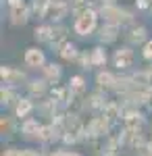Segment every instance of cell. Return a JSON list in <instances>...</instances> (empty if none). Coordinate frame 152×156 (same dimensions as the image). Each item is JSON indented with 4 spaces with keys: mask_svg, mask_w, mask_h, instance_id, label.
Wrapping results in <instances>:
<instances>
[{
    "mask_svg": "<svg viewBox=\"0 0 152 156\" xmlns=\"http://www.w3.org/2000/svg\"><path fill=\"white\" fill-rule=\"evenodd\" d=\"M52 34H54V23H50V21H40V23L34 27V40L38 46H50V42H52Z\"/></svg>",
    "mask_w": 152,
    "mask_h": 156,
    "instance_id": "cell-16",
    "label": "cell"
},
{
    "mask_svg": "<svg viewBox=\"0 0 152 156\" xmlns=\"http://www.w3.org/2000/svg\"><path fill=\"white\" fill-rule=\"evenodd\" d=\"M96 4L98 6H102V4H119V0H96Z\"/></svg>",
    "mask_w": 152,
    "mask_h": 156,
    "instance_id": "cell-29",
    "label": "cell"
},
{
    "mask_svg": "<svg viewBox=\"0 0 152 156\" xmlns=\"http://www.w3.org/2000/svg\"><path fill=\"white\" fill-rule=\"evenodd\" d=\"M35 110H38V102H35L34 98H29L27 94H23L11 112L15 115V119H17V121H25V119H29V117H34Z\"/></svg>",
    "mask_w": 152,
    "mask_h": 156,
    "instance_id": "cell-13",
    "label": "cell"
},
{
    "mask_svg": "<svg viewBox=\"0 0 152 156\" xmlns=\"http://www.w3.org/2000/svg\"><path fill=\"white\" fill-rule=\"evenodd\" d=\"M0 156H21V148H17V146H4V150H2Z\"/></svg>",
    "mask_w": 152,
    "mask_h": 156,
    "instance_id": "cell-28",
    "label": "cell"
},
{
    "mask_svg": "<svg viewBox=\"0 0 152 156\" xmlns=\"http://www.w3.org/2000/svg\"><path fill=\"white\" fill-rule=\"evenodd\" d=\"M90 58H92L94 71H98V69H106V65L110 62L108 48H106V46H102V44H94L92 48H90Z\"/></svg>",
    "mask_w": 152,
    "mask_h": 156,
    "instance_id": "cell-18",
    "label": "cell"
},
{
    "mask_svg": "<svg viewBox=\"0 0 152 156\" xmlns=\"http://www.w3.org/2000/svg\"><path fill=\"white\" fill-rule=\"evenodd\" d=\"M44 121L40 119L38 115L29 117L25 121H19V135L23 137L25 142H35L38 144V135H40V129H42Z\"/></svg>",
    "mask_w": 152,
    "mask_h": 156,
    "instance_id": "cell-11",
    "label": "cell"
},
{
    "mask_svg": "<svg viewBox=\"0 0 152 156\" xmlns=\"http://www.w3.org/2000/svg\"><path fill=\"white\" fill-rule=\"evenodd\" d=\"M100 15H98V6H94L90 11L85 12H79V15H75L73 17V23H71V31L75 34L77 37H92L96 36V31H98V27H100Z\"/></svg>",
    "mask_w": 152,
    "mask_h": 156,
    "instance_id": "cell-2",
    "label": "cell"
},
{
    "mask_svg": "<svg viewBox=\"0 0 152 156\" xmlns=\"http://www.w3.org/2000/svg\"><path fill=\"white\" fill-rule=\"evenodd\" d=\"M48 62V56H46V50L44 46H27L23 52V65L25 69H29V71H42L44 67H46Z\"/></svg>",
    "mask_w": 152,
    "mask_h": 156,
    "instance_id": "cell-6",
    "label": "cell"
},
{
    "mask_svg": "<svg viewBox=\"0 0 152 156\" xmlns=\"http://www.w3.org/2000/svg\"><path fill=\"white\" fill-rule=\"evenodd\" d=\"M67 156H83L81 152H77V150H71V148H67Z\"/></svg>",
    "mask_w": 152,
    "mask_h": 156,
    "instance_id": "cell-30",
    "label": "cell"
},
{
    "mask_svg": "<svg viewBox=\"0 0 152 156\" xmlns=\"http://www.w3.org/2000/svg\"><path fill=\"white\" fill-rule=\"evenodd\" d=\"M0 133H2V137H11L15 133H19V121L15 119L13 112H9V115L2 112V117H0Z\"/></svg>",
    "mask_w": 152,
    "mask_h": 156,
    "instance_id": "cell-23",
    "label": "cell"
},
{
    "mask_svg": "<svg viewBox=\"0 0 152 156\" xmlns=\"http://www.w3.org/2000/svg\"><path fill=\"white\" fill-rule=\"evenodd\" d=\"M6 19L13 27H23L31 21V9H29V2L25 4H19V6H13V9H6Z\"/></svg>",
    "mask_w": 152,
    "mask_h": 156,
    "instance_id": "cell-12",
    "label": "cell"
},
{
    "mask_svg": "<svg viewBox=\"0 0 152 156\" xmlns=\"http://www.w3.org/2000/svg\"><path fill=\"white\" fill-rule=\"evenodd\" d=\"M40 75L46 79L50 85H56L63 81V75H65V69H63V62H54V60H48L46 67L40 71Z\"/></svg>",
    "mask_w": 152,
    "mask_h": 156,
    "instance_id": "cell-17",
    "label": "cell"
},
{
    "mask_svg": "<svg viewBox=\"0 0 152 156\" xmlns=\"http://www.w3.org/2000/svg\"><path fill=\"white\" fill-rule=\"evenodd\" d=\"M96 44H102V46H115L119 40L123 37V27L119 25H113V23H100L98 31H96Z\"/></svg>",
    "mask_w": 152,
    "mask_h": 156,
    "instance_id": "cell-8",
    "label": "cell"
},
{
    "mask_svg": "<svg viewBox=\"0 0 152 156\" xmlns=\"http://www.w3.org/2000/svg\"><path fill=\"white\" fill-rule=\"evenodd\" d=\"M21 96H23V94H19V90H17V87L2 85V87H0V106L11 112L13 108H15V104L19 102V98H21Z\"/></svg>",
    "mask_w": 152,
    "mask_h": 156,
    "instance_id": "cell-19",
    "label": "cell"
},
{
    "mask_svg": "<svg viewBox=\"0 0 152 156\" xmlns=\"http://www.w3.org/2000/svg\"><path fill=\"white\" fill-rule=\"evenodd\" d=\"M75 65H77V69L79 71H94L92 67V58H90V48H81V52H79V56H77V60H75Z\"/></svg>",
    "mask_w": 152,
    "mask_h": 156,
    "instance_id": "cell-24",
    "label": "cell"
},
{
    "mask_svg": "<svg viewBox=\"0 0 152 156\" xmlns=\"http://www.w3.org/2000/svg\"><path fill=\"white\" fill-rule=\"evenodd\" d=\"M108 100H110V94H108V92H102V90L94 87V90H90L88 96H83L81 112H88V115H100V112L106 108Z\"/></svg>",
    "mask_w": 152,
    "mask_h": 156,
    "instance_id": "cell-4",
    "label": "cell"
},
{
    "mask_svg": "<svg viewBox=\"0 0 152 156\" xmlns=\"http://www.w3.org/2000/svg\"><path fill=\"white\" fill-rule=\"evenodd\" d=\"M71 15V2L69 0H54L50 11H48L46 21L50 23H65V19Z\"/></svg>",
    "mask_w": 152,
    "mask_h": 156,
    "instance_id": "cell-14",
    "label": "cell"
},
{
    "mask_svg": "<svg viewBox=\"0 0 152 156\" xmlns=\"http://www.w3.org/2000/svg\"><path fill=\"white\" fill-rule=\"evenodd\" d=\"M117 79H119V71H115V69H98L94 73V87L113 94V90L117 85Z\"/></svg>",
    "mask_w": 152,
    "mask_h": 156,
    "instance_id": "cell-10",
    "label": "cell"
},
{
    "mask_svg": "<svg viewBox=\"0 0 152 156\" xmlns=\"http://www.w3.org/2000/svg\"><path fill=\"white\" fill-rule=\"evenodd\" d=\"M144 110L152 112V87H148L146 94H144Z\"/></svg>",
    "mask_w": 152,
    "mask_h": 156,
    "instance_id": "cell-27",
    "label": "cell"
},
{
    "mask_svg": "<svg viewBox=\"0 0 152 156\" xmlns=\"http://www.w3.org/2000/svg\"><path fill=\"white\" fill-rule=\"evenodd\" d=\"M123 127H127L131 131H144V127L148 125V117H146V110H133V112H125L123 121H121Z\"/></svg>",
    "mask_w": 152,
    "mask_h": 156,
    "instance_id": "cell-15",
    "label": "cell"
},
{
    "mask_svg": "<svg viewBox=\"0 0 152 156\" xmlns=\"http://www.w3.org/2000/svg\"><path fill=\"white\" fill-rule=\"evenodd\" d=\"M136 60H138V52L133 46L127 44H121L110 52V65L119 73H131L136 69Z\"/></svg>",
    "mask_w": 152,
    "mask_h": 156,
    "instance_id": "cell-3",
    "label": "cell"
},
{
    "mask_svg": "<svg viewBox=\"0 0 152 156\" xmlns=\"http://www.w3.org/2000/svg\"><path fill=\"white\" fill-rule=\"evenodd\" d=\"M98 156H121V152H100Z\"/></svg>",
    "mask_w": 152,
    "mask_h": 156,
    "instance_id": "cell-31",
    "label": "cell"
},
{
    "mask_svg": "<svg viewBox=\"0 0 152 156\" xmlns=\"http://www.w3.org/2000/svg\"><path fill=\"white\" fill-rule=\"evenodd\" d=\"M54 0H29V9H31V19L38 21H46L48 11L52 6Z\"/></svg>",
    "mask_w": 152,
    "mask_h": 156,
    "instance_id": "cell-22",
    "label": "cell"
},
{
    "mask_svg": "<svg viewBox=\"0 0 152 156\" xmlns=\"http://www.w3.org/2000/svg\"><path fill=\"white\" fill-rule=\"evenodd\" d=\"M69 34H71V27L67 23H54V34H52V42H50L48 48L52 50V52H56L67 40H71Z\"/></svg>",
    "mask_w": 152,
    "mask_h": 156,
    "instance_id": "cell-20",
    "label": "cell"
},
{
    "mask_svg": "<svg viewBox=\"0 0 152 156\" xmlns=\"http://www.w3.org/2000/svg\"><path fill=\"white\" fill-rule=\"evenodd\" d=\"M79 52H81V48H79L73 40H67V42L56 50V54H59V58L63 60V62H73V65H75L77 56H79Z\"/></svg>",
    "mask_w": 152,
    "mask_h": 156,
    "instance_id": "cell-21",
    "label": "cell"
},
{
    "mask_svg": "<svg viewBox=\"0 0 152 156\" xmlns=\"http://www.w3.org/2000/svg\"><path fill=\"white\" fill-rule=\"evenodd\" d=\"M133 6H136L138 12L152 11V0H133Z\"/></svg>",
    "mask_w": 152,
    "mask_h": 156,
    "instance_id": "cell-26",
    "label": "cell"
},
{
    "mask_svg": "<svg viewBox=\"0 0 152 156\" xmlns=\"http://www.w3.org/2000/svg\"><path fill=\"white\" fill-rule=\"evenodd\" d=\"M140 58L146 62V65H152V37L140 48Z\"/></svg>",
    "mask_w": 152,
    "mask_h": 156,
    "instance_id": "cell-25",
    "label": "cell"
},
{
    "mask_svg": "<svg viewBox=\"0 0 152 156\" xmlns=\"http://www.w3.org/2000/svg\"><path fill=\"white\" fill-rule=\"evenodd\" d=\"M150 40V31L148 27L142 23H133L123 29V42L127 46H133V48H142L146 42Z\"/></svg>",
    "mask_w": 152,
    "mask_h": 156,
    "instance_id": "cell-7",
    "label": "cell"
},
{
    "mask_svg": "<svg viewBox=\"0 0 152 156\" xmlns=\"http://www.w3.org/2000/svg\"><path fill=\"white\" fill-rule=\"evenodd\" d=\"M0 81H2V85H11V87L21 90V87L27 85L29 75H27L25 69H19L15 65H2L0 67Z\"/></svg>",
    "mask_w": 152,
    "mask_h": 156,
    "instance_id": "cell-5",
    "label": "cell"
},
{
    "mask_svg": "<svg viewBox=\"0 0 152 156\" xmlns=\"http://www.w3.org/2000/svg\"><path fill=\"white\" fill-rule=\"evenodd\" d=\"M50 87H52V85L48 83L42 75H38V77H29V81H27V85H25L23 90H25V94H27L29 98H34L35 102H40V100L48 98Z\"/></svg>",
    "mask_w": 152,
    "mask_h": 156,
    "instance_id": "cell-9",
    "label": "cell"
},
{
    "mask_svg": "<svg viewBox=\"0 0 152 156\" xmlns=\"http://www.w3.org/2000/svg\"><path fill=\"white\" fill-rule=\"evenodd\" d=\"M98 15H100L102 23H113V25L123 27V29L133 23H138L136 21V11L123 6L121 2L119 4H102V6H98Z\"/></svg>",
    "mask_w": 152,
    "mask_h": 156,
    "instance_id": "cell-1",
    "label": "cell"
}]
</instances>
